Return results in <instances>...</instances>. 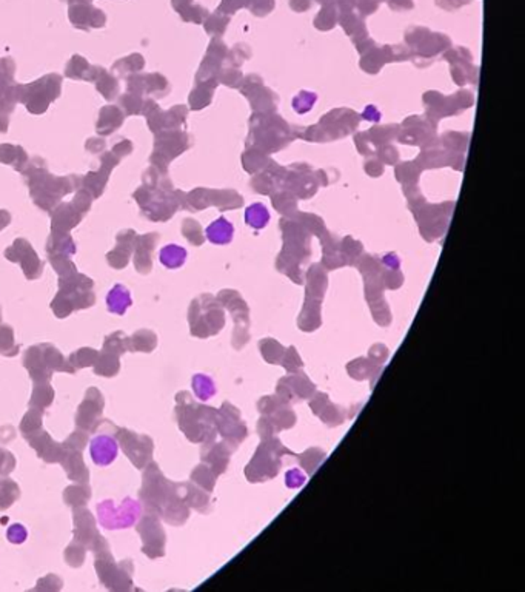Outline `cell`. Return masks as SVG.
Here are the masks:
<instances>
[{"mask_svg": "<svg viewBox=\"0 0 525 592\" xmlns=\"http://www.w3.org/2000/svg\"><path fill=\"white\" fill-rule=\"evenodd\" d=\"M311 409L328 426H337L345 420L342 409L332 404L325 393H318L316 398L311 401Z\"/></svg>", "mask_w": 525, "mask_h": 592, "instance_id": "obj_9", "label": "cell"}, {"mask_svg": "<svg viewBox=\"0 0 525 592\" xmlns=\"http://www.w3.org/2000/svg\"><path fill=\"white\" fill-rule=\"evenodd\" d=\"M205 235L210 242L224 245V244L231 242L233 235H234V227L233 224L228 223L225 218H219L215 223H211L207 227Z\"/></svg>", "mask_w": 525, "mask_h": 592, "instance_id": "obj_11", "label": "cell"}, {"mask_svg": "<svg viewBox=\"0 0 525 592\" xmlns=\"http://www.w3.org/2000/svg\"><path fill=\"white\" fill-rule=\"evenodd\" d=\"M140 503L126 498L121 504H116L113 500H105L99 503L97 515L99 523L107 529H125L130 528L140 517Z\"/></svg>", "mask_w": 525, "mask_h": 592, "instance_id": "obj_2", "label": "cell"}, {"mask_svg": "<svg viewBox=\"0 0 525 592\" xmlns=\"http://www.w3.org/2000/svg\"><path fill=\"white\" fill-rule=\"evenodd\" d=\"M315 386L310 379L299 372H293L291 377L282 378L277 384V396L285 401H301L315 393Z\"/></svg>", "mask_w": 525, "mask_h": 592, "instance_id": "obj_6", "label": "cell"}, {"mask_svg": "<svg viewBox=\"0 0 525 592\" xmlns=\"http://www.w3.org/2000/svg\"><path fill=\"white\" fill-rule=\"evenodd\" d=\"M380 345H382V344H379V345H378V355H379V349H380ZM382 353H384V355H382V358H380V360H382V361H385V358H387V355H388V352H387V349H385V348L382 349ZM370 358H371L373 361H375V360H376L378 357L375 358V357H373V355H370ZM375 362H376V361H375Z\"/></svg>", "mask_w": 525, "mask_h": 592, "instance_id": "obj_21", "label": "cell"}, {"mask_svg": "<svg viewBox=\"0 0 525 592\" xmlns=\"http://www.w3.org/2000/svg\"><path fill=\"white\" fill-rule=\"evenodd\" d=\"M186 256H188V253H186V250L177 244H168L159 251L160 264L171 270L182 267L185 264Z\"/></svg>", "mask_w": 525, "mask_h": 592, "instance_id": "obj_12", "label": "cell"}, {"mask_svg": "<svg viewBox=\"0 0 525 592\" xmlns=\"http://www.w3.org/2000/svg\"><path fill=\"white\" fill-rule=\"evenodd\" d=\"M371 372H375L371 369V360L368 361L366 358H359L349 365V374L356 379H366Z\"/></svg>", "mask_w": 525, "mask_h": 592, "instance_id": "obj_17", "label": "cell"}, {"mask_svg": "<svg viewBox=\"0 0 525 592\" xmlns=\"http://www.w3.org/2000/svg\"><path fill=\"white\" fill-rule=\"evenodd\" d=\"M305 483V475L301 472V469H291L290 472H286V486L296 489V487H301Z\"/></svg>", "mask_w": 525, "mask_h": 592, "instance_id": "obj_20", "label": "cell"}, {"mask_svg": "<svg viewBox=\"0 0 525 592\" xmlns=\"http://www.w3.org/2000/svg\"><path fill=\"white\" fill-rule=\"evenodd\" d=\"M91 460L97 466H108L111 464L119 454L117 442L109 435H99L91 442L90 446Z\"/></svg>", "mask_w": 525, "mask_h": 592, "instance_id": "obj_8", "label": "cell"}, {"mask_svg": "<svg viewBox=\"0 0 525 592\" xmlns=\"http://www.w3.org/2000/svg\"><path fill=\"white\" fill-rule=\"evenodd\" d=\"M325 275L322 273V270L318 266L311 267L310 275H308V290L315 292L316 295L319 290V281ZM320 290H325V289H320ZM311 292H307V293H311ZM319 293L324 295L325 292H319ZM310 296L311 295H308L302 315L299 316V328L303 332H313L320 326V304H318L316 301H311Z\"/></svg>", "mask_w": 525, "mask_h": 592, "instance_id": "obj_4", "label": "cell"}, {"mask_svg": "<svg viewBox=\"0 0 525 592\" xmlns=\"http://www.w3.org/2000/svg\"><path fill=\"white\" fill-rule=\"evenodd\" d=\"M281 366H284L288 372H298L303 366V362L301 361L296 349L290 348V349H285V355L282 358Z\"/></svg>", "mask_w": 525, "mask_h": 592, "instance_id": "obj_18", "label": "cell"}, {"mask_svg": "<svg viewBox=\"0 0 525 592\" xmlns=\"http://www.w3.org/2000/svg\"><path fill=\"white\" fill-rule=\"evenodd\" d=\"M216 415L220 435H222L227 442H230L234 447H237V444L243 442L245 437H247V426H245V422L242 421L239 410H237L233 404L225 403Z\"/></svg>", "mask_w": 525, "mask_h": 592, "instance_id": "obj_3", "label": "cell"}, {"mask_svg": "<svg viewBox=\"0 0 525 592\" xmlns=\"http://www.w3.org/2000/svg\"><path fill=\"white\" fill-rule=\"evenodd\" d=\"M245 219H247V224L250 227L264 228L270 221V213L267 211L265 206L253 204V206L248 207L247 215H245Z\"/></svg>", "mask_w": 525, "mask_h": 592, "instance_id": "obj_15", "label": "cell"}, {"mask_svg": "<svg viewBox=\"0 0 525 592\" xmlns=\"http://www.w3.org/2000/svg\"><path fill=\"white\" fill-rule=\"evenodd\" d=\"M133 306L131 292L123 284H116L107 295V307L111 314L125 315Z\"/></svg>", "mask_w": 525, "mask_h": 592, "instance_id": "obj_10", "label": "cell"}, {"mask_svg": "<svg viewBox=\"0 0 525 592\" xmlns=\"http://www.w3.org/2000/svg\"><path fill=\"white\" fill-rule=\"evenodd\" d=\"M227 293H228V296H230V292H227ZM231 295L233 296H230V298L225 300V306L234 314L236 331H234V336H233V343L236 345V349H241L250 340V335H248V326H250L248 307L239 295L234 293V292H231Z\"/></svg>", "mask_w": 525, "mask_h": 592, "instance_id": "obj_7", "label": "cell"}, {"mask_svg": "<svg viewBox=\"0 0 525 592\" xmlns=\"http://www.w3.org/2000/svg\"><path fill=\"white\" fill-rule=\"evenodd\" d=\"M319 452H322V451L320 449H308L305 454L296 455V456H298V458L301 460V464L303 466V469H307L308 473H313L319 468V464L322 463V460L325 458V455H320L316 458V455Z\"/></svg>", "mask_w": 525, "mask_h": 592, "instance_id": "obj_16", "label": "cell"}, {"mask_svg": "<svg viewBox=\"0 0 525 592\" xmlns=\"http://www.w3.org/2000/svg\"><path fill=\"white\" fill-rule=\"evenodd\" d=\"M193 391L202 401H208L216 393L215 381L207 375H194L193 377Z\"/></svg>", "mask_w": 525, "mask_h": 592, "instance_id": "obj_14", "label": "cell"}, {"mask_svg": "<svg viewBox=\"0 0 525 592\" xmlns=\"http://www.w3.org/2000/svg\"><path fill=\"white\" fill-rule=\"evenodd\" d=\"M259 345H260L262 357H264L267 362H271V365H281L285 355V349L281 344L268 338V340H262Z\"/></svg>", "mask_w": 525, "mask_h": 592, "instance_id": "obj_13", "label": "cell"}, {"mask_svg": "<svg viewBox=\"0 0 525 592\" xmlns=\"http://www.w3.org/2000/svg\"><path fill=\"white\" fill-rule=\"evenodd\" d=\"M259 410L273 427L277 430L288 429L294 425L296 417L294 412L288 405V401L282 400L281 396H268L259 401Z\"/></svg>", "mask_w": 525, "mask_h": 592, "instance_id": "obj_5", "label": "cell"}, {"mask_svg": "<svg viewBox=\"0 0 525 592\" xmlns=\"http://www.w3.org/2000/svg\"><path fill=\"white\" fill-rule=\"evenodd\" d=\"M259 432L262 443L258 447V452L254 454V458L245 469V475L251 483H262V481L276 477L279 469H281L282 455H293L290 451L285 449L277 438H274L276 430L264 417L259 422Z\"/></svg>", "mask_w": 525, "mask_h": 592, "instance_id": "obj_1", "label": "cell"}, {"mask_svg": "<svg viewBox=\"0 0 525 592\" xmlns=\"http://www.w3.org/2000/svg\"><path fill=\"white\" fill-rule=\"evenodd\" d=\"M25 538H27V529H25L22 524H14V526L8 529V540H10L11 543L20 545Z\"/></svg>", "mask_w": 525, "mask_h": 592, "instance_id": "obj_19", "label": "cell"}]
</instances>
